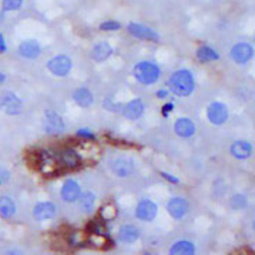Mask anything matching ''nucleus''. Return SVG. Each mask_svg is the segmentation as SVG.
<instances>
[{
    "label": "nucleus",
    "instance_id": "nucleus-1",
    "mask_svg": "<svg viewBox=\"0 0 255 255\" xmlns=\"http://www.w3.org/2000/svg\"><path fill=\"white\" fill-rule=\"evenodd\" d=\"M168 87H170V91L174 93L175 96L187 97V96H189L194 91L195 82H194L192 75L188 70H178V72H175L170 77Z\"/></svg>",
    "mask_w": 255,
    "mask_h": 255
},
{
    "label": "nucleus",
    "instance_id": "nucleus-2",
    "mask_svg": "<svg viewBox=\"0 0 255 255\" xmlns=\"http://www.w3.org/2000/svg\"><path fill=\"white\" fill-rule=\"evenodd\" d=\"M136 79L142 84H153L157 82L160 69L151 62H140L135 66Z\"/></svg>",
    "mask_w": 255,
    "mask_h": 255
},
{
    "label": "nucleus",
    "instance_id": "nucleus-3",
    "mask_svg": "<svg viewBox=\"0 0 255 255\" xmlns=\"http://www.w3.org/2000/svg\"><path fill=\"white\" fill-rule=\"evenodd\" d=\"M49 72L58 77H65L72 69V60L69 59L66 55H59L48 62Z\"/></svg>",
    "mask_w": 255,
    "mask_h": 255
},
{
    "label": "nucleus",
    "instance_id": "nucleus-4",
    "mask_svg": "<svg viewBox=\"0 0 255 255\" xmlns=\"http://www.w3.org/2000/svg\"><path fill=\"white\" fill-rule=\"evenodd\" d=\"M0 110L8 115H15L21 113V101L13 93H3L0 96Z\"/></svg>",
    "mask_w": 255,
    "mask_h": 255
},
{
    "label": "nucleus",
    "instance_id": "nucleus-5",
    "mask_svg": "<svg viewBox=\"0 0 255 255\" xmlns=\"http://www.w3.org/2000/svg\"><path fill=\"white\" fill-rule=\"evenodd\" d=\"M44 129L49 135H59L65 129V122L55 111H46Z\"/></svg>",
    "mask_w": 255,
    "mask_h": 255
},
{
    "label": "nucleus",
    "instance_id": "nucleus-6",
    "mask_svg": "<svg viewBox=\"0 0 255 255\" xmlns=\"http://www.w3.org/2000/svg\"><path fill=\"white\" fill-rule=\"evenodd\" d=\"M208 118L213 125H223L229 118L227 107L222 103H213L208 108Z\"/></svg>",
    "mask_w": 255,
    "mask_h": 255
},
{
    "label": "nucleus",
    "instance_id": "nucleus-7",
    "mask_svg": "<svg viewBox=\"0 0 255 255\" xmlns=\"http://www.w3.org/2000/svg\"><path fill=\"white\" fill-rule=\"evenodd\" d=\"M156 215H157V206H156V203L151 202L149 199L139 202L137 208H136V218L140 219L143 222H150L156 218Z\"/></svg>",
    "mask_w": 255,
    "mask_h": 255
},
{
    "label": "nucleus",
    "instance_id": "nucleus-8",
    "mask_svg": "<svg viewBox=\"0 0 255 255\" xmlns=\"http://www.w3.org/2000/svg\"><path fill=\"white\" fill-rule=\"evenodd\" d=\"M233 60L236 62V63H247L248 60L253 58V55H254V49H253V46L248 45V44H237V45L233 46L232 52Z\"/></svg>",
    "mask_w": 255,
    "mask_h": 255
},
{
    "label": "nucleus",
    "instance_id": "nucleus-9",
    "mask_svg": "<svg viewBox=\"0 0 255 255\" xmlns=\"http://www.w3.org/2000/svg\"><path fill=\"white\" fill-rule=\"evenodd\" d=\"M82 195L80 185L73 180H68L62 187V198L65 202H76Z\"/></svg>",
    "mask_w": 255,
    "mask_h": 255
},
{
    "label": "nucleus",
    "instance_id": "nucleus-10",
    "mask_svg": "<svg viewBox=\"0 0 255 255\" xmlns=\"http://www.w3.org/2000/svg\"><path fill=\"white\" fill-rule=\"evenodd\" d=\"M128 31L136 38H140V39H149V41H158V35L150 28L144 27L142 24L130 23L128 25Z\"/></svg>",
    "mask_w": 255,
    "mask_h": 255
},
{
    "label": "nucleus",
    "instance_id": "nucleus-11",
    "mask_svg": "<svg viewBox=\"0 0 255 255\" xmlns=\"http://www.w3.org/2000/svg\"><path fill=\"white\" fill-rule=\"evenodd\" d=\"M167 210L174 219H181L188 210V202L184 198H173L167 203Z\"/></svg>",
    "mask_w": 255,
    "mask_h": 255
},
{
    "label": "nucleus",
    "instance_id": "nucleus-12",
    "mask_svg": "<svg viewBox=\"0 0 255 255\" xmlns=\"http://www.w3.org/2000/svg\"><path fill=\"white\" fill-rule=\"evenodd\" d=\"M111 168H113L114 174L117 177L127 178L128 175H130L133 171V163L130 160H127V158H118V160L113 161Z\"/></svg>",
    "mask_w": 255,
    "mask_h": 255
},
{
    "label": "nucleus",
    "instance_id": "nucleus-13",
    "mask_svg": "<svg viewBox=\"0 0 255 255\" xmlns=\"http://www.w3.org/2000/svg\"><path fill=\"white\" fill-rule=\"evenodd\" d=\"M56 215V206L51 202H41L34 208V218L37 220H46L52 219Z\"/></svg>",
    "mask_w": 255,
    "mask_h": 255
},
{
    "label": "nucleus",
    "instance_id": "nucleus-14",
    "mask_svg": "<svg viewBox=\"0 0 255 255\" xmlns=\"http://www.w3.org/2000/svg\"><path fill=\"white\" fill-rule=\"evenodd\" d=\"M18 52L21 56L27 58V59H35L39 56L41 52V48L38 45L37 41L34 39H28V41H24L23 44L18 48Z\"/></svg>",
    "mask_w": 255,
    "mask_h": 255
},
{
    "label": "nucleus",
    "instance_id": "nucleus-15",
    "mask_svg": "<svg viewBox=\"0 0 255 255\" xmlns=\"http://www.w3.org/2000/svg\"><path fill=\"white\" fill-rule=\"evenodd\" d=\"M143 111H144V105L143 103L137 98V100H133V101H130L129 104L125 105V108H124V115L127 117L128 120H139L140 117L143 115Z\"/></svg>",
    "mask_w": 255,
    "mask_h": 255
},
{
    "label": "nucleus",
    "instance_id": "nucleus-16",
    "mask_svg": "<svg viewBox=\"0 0 255 255\" xmlns=\"http://www.w3.org/2000/svg\"><path fill=\"white\" fill-rule=\"evenodd\" d=\"M174 129H175V133L181 137H189L195 133V125L188 118H180L175 122Z\"/></svg>",
    "mask_w": 255,
    "mask_h": 255
},
{
    "label": "nucleus",
    "instance_id": "nucleus-17",
    "mask_svg": "<svg viewBox=\"0 0 255 255\" xmlns=\"http://www.w3.org/2000/svg\"><path fill=\"white\" fill-rule=\"evenodd\" d=\"M113 53V48L108 42H100L97 45L93 48V52H91V58L97 62H103V60L108 59Z\"/></svg>",
    "mask_w": 255,
    "mask_h": 255
},
{
    "label": "nucleus",
    "instance_id": "nucleus-18",
    "mask_svg": "<svg viewBox=\"0 0 255 255\" xmlns=\"http://www.w3.org/2000/svg\"><path fill=\"white\" fill-rule=\"evenodd\" d=\"M230 151L232 154L236 158H247L251 156L253 153V146L248 142H236L233 143V146L230 147Z\"/></svg>",
    "mask_w": 255,
    "mask_h": 255
},
{
    "label": "nucleus",
    "instance_id": "nucleus-19",
    "mask_svg": "<svg viewBox=\"0 0 255 255\" xmlns=\"http://www.w3.org/2000/svg\"><path fill=\"white\" fill-rule=\"evenodd\" d=\"M60 163L68 168H76L80 164V156L72 149H65L60 153Z\"/></svg>",
    "mask_w": 255,
    "mask_h": 255
},
{
    "label": "nucleus",
    "instance_id": "nucleus-20",
    "mask_svg": "<svg viewBox=\"0 0 255 255\" xmlns=\"http://www.w3.org/2000/svg\"><path fill=\"white\" fill-rule=\"evenodd\" d=\"M139 239V230L135 226L125 225L120 229V240L124 243H135Z\"/></svg>",
    "mask_w": 255,
    "mask_h": 255
},
{
    "label": "nucleus",
    "instance_id": "nucleus-21",
    "mask_svg": "<svg viewBox=\"0 0 255 255\" xmlns=\"http://www.w3.org/2000/svg\"><path fill=\"white\" fill-rule=\"evenodd\" d=\"M194 253H195V247L189 241H178L170 250L171 255H191Z\"/></svg>",
    "mask_w": 255,
    "mask_h": 255
},
{
    "label": "nucleus",
    "instance_id": "nucleus-22",
    "mask_svg": "<svg viewBox=\"0 0 255 255\" xmlns=\"http://www.w3.org/2000/svg\"><path fill=\"white\" fill-rule=\"evenodd\" d=\"M15 213L14 202L7 198V196H1L0 198V218L10 219Z\"/></svg>",
    "mask_w": 255,
    "mask_h": 255
},
{
    "label": "nucleus",
    "instance_id": "nucleus-23",
    "mask_svg": "<svg viewBox=\"0 0 255 255\" xmlns=\"http://www.w3.org/2000/svg\"><path fill=\"white\" fill-rule=\"evenodd\" d=\"M73 98H75L76 104L80 105L83 108H87L93 104V94L87 89H79V90L75 91L73 94Z\"/></svg>",
    "mask_w": 255,
    "mask_h": 255
},
{
    "label": "nucleus",
    "instance_id": "nucleus-24",
    "mask_svg": "<svg viewBox=\"0 0 255 255\" xmlns=\"http://www.w3.org/2000/svg\"><path fill=\"white\" fill-rule=\"evenodd\" d=\"M196 56L201 62H212V60L219 59V53L209 46H201L196 52Z\"/></svg>",
    "mask_w": 255,
    "mask_h": 255
},
{
    "label": "nucleus",
    "instance_id": "nucleus-25",
    "mask_svg": "<svg viewBox=\"0 0 255 255\" xmlns=\"http://www.w3.org/2000/svg\"><path fill=\"white\" fill-rule=\"evenodd\" d=\"M94 205H96V196L93 195V194H90V192L84 194V195L80 198V208H82L83 212H86V213L93 212Z\"/></svg>",
    "mask_w": 255,
    "mask_h": 255
},
{
    "label": "nucleus",
    "instance_id": "nucleus-26",
    "mask_svg": "<svg viewBox=\"0 0 255 255\" xmlns=\"http://www.w3.org/2000/svg\"><path fill=\"white\" fill-rule=\"evenodd\" d=\"M21 4H23V0H3L1 7L6 11H13L21 7Z\"/></svg>",
    "mask_w": 255,
    "mask_h": 255
},
{
    "label": "nucleus",
    "instance_id": "nucleus-27",
    "mask_svg": "<svg viewBox=\"0 0 255 255\" xmlns=\"http://www.w3.org/2000/svg\"><path fill=\"white\" fill-rule=\"evenodd\" d=\"M232 208L236 210H241L244 209L246 206H247V199H246V196L243 195H236L233 196L232 199Z\"/></svg>",
    "mask_w": 255,
    "mask_h": 255
},
{
    "label": "nucleus",
    "instance_id": "nucleus-28",
    "mask_svg": "<svg viewBox=\"0 0 255 255\" xmlns=\"http://www.w3.org/2000/svg\"><path fill=\"white\" fill-rule=\"evenodd\" d=\"M117 216V209L114 208L113 205H107L101 209V218L104 220H113Z\"/></svg>",
    "mask_w": 255,
    "mask_h": 255
},
{
    "label": "nucleus",
    "instance_id": "nucleus-29",
    "mask_svg": "<svg viewBox=\"0 0 255 255\" xmlns=\"http://www.w3.org/2000/svg\"><path fill=\"white\" fill-rule=\"evenodd\" d=\"M121 28V24L117 23V21H113V20H110V21H105L100 25V30L103 31H115V30H120Z\"/></svg>",
    "mask_w": 255,
    "mask_h": 255
},
{
    "label": "nucleus",
    "instance_id": "nucleus-30",
    "mask_svg": "<svg viewBox=\"0 0 255 255\" xmlns=\"http://www.w3.org/2000/svg\"><path fill=\"white\" fill-rule=\"evenodd\" d=\"M77 135L83 136V137H87V139H96L94 133L91 130H89V129H79L77 130Z\"/></svg>",
    "mask_w": 255,
    "mask_h": 255
},
{
    "label": "nucleus",
    "instance_id": "nucleus-31",
    "mask_svg": "<svg viewBox=\"0 0 255 255\" xmlns=\"http://www.w3.org/2000/svg\"><path fill=\"white\" fill-rule=\"evenodd\" d=\"M173 110H174V104H171V103H170V104H165L164 107H163V115L167 117L168 113H170V111H173Z\"/></svg>",
    "mask_w": 255,
    "mask_h": 255
},
{
    "label": "nucleus",
    "instance_id": "nucleus-32",
    "mask_svg": "<svg viewBox=\"0 0 255 255\" xmlns=\"http://www.w3.org/2000/svg\"><path fill=\"white\" fill-rule=\"evenodd\" d=\"M161 177H164L165 180L171 181V182H175V184H178V182H180L178 178H175L174 175H170V174H167V173H161Z\"/></svg>",
    "mask_w": 255,
    "mask_h": 255
},
{
    "label": "nucleus",
    "instance_id": "nucleus-33",
    "mask_svg": "<svg viewBox=\"0 0 255 255\" xmlns=\"http://www.w3.org/2000/svg\"><path fill=\"white\" fill-rule=\"evenodd\" d=\"M6 51V44H4V38L0 34V53H3Z\"/></svg>",
    "mask_w": 255,
    "mask_h": 255
},
{
    "label": "nucleus",
    "instance_id": "nucleus-34",
    "mask_svg": "<svg viewBox=\"0 0 255 255\" xmlns=\"http://www.w3.org/2000/svg\"><path fill=\"white\" fill-rule=\"evenodd\" d=\"M157 97L158 98H165V97H167V91H164V90L157 91Z\"/></svg>",
    "mask_w": 255,
    "mask_h": 255
},
{
    "label": "nucleus",
    "instance_id": "nucleus-35",
    "mask_svg": "<svg viewBox=\"0 0 255 255\" xmlns=\"http://www.w3.org/2000/svg\"><path fill=\"white\" fill-rule=\"evenodd\" d=\"M4 80H6V76L3 75V73H0V83L4 82Z\"/></svg>",
    "mask_w": 255,
    "mask_h": 255
}]
</instances>
